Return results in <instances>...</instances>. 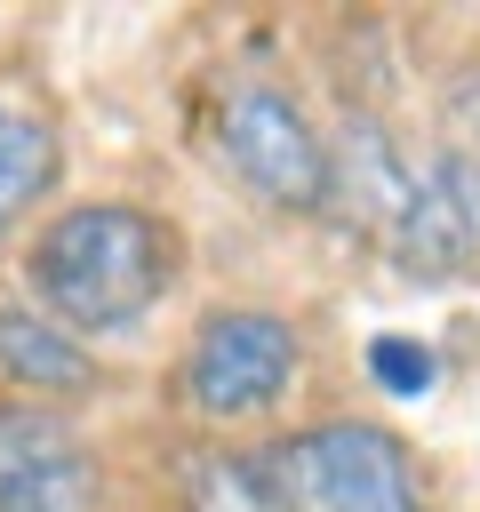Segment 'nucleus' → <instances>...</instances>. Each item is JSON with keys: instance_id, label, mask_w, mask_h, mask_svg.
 <instances>
[{"instance_id": "obj_6", "label": "nucleus", "mask_w": 480, "mask_h": 512, "mask_svg": "<svg viewBox=\"0 0 480 512\" xmlns=\"http://www.w3.org/2000/svg\"><path fill=\"white\" fill-rule=\"evenodd\" d=\"M0 512H96V456L72 416L0 400Z\"/></svg>"}, {"instance_id": "obj_5", "label": "nucleus", "mask_w": 480, "mask_h": 512, "mask_svg": "<svg viewBox=\"0 0 480 512\" xmlns=\"http://www.w3.org/2000/svg\"><path fill=\"white\" fill-rule=\"evenodd\" d=\"M392 264L424 288L464 280L480 264V176L456 152H432L424 168H408V200L392 216Z\"/></svg>"}, {"instance_id": "obj_2", "label": "nucleus", "mask_w": 480, "mask_h": 512, "mask_svg": "<svg viewBox=\"0 0 480 512\" xmlns=\"http://www.w3.org/2000/svg\"><path fill=\"white\" fill-rule=\"evenodd\" d=\"M264 512H424V472L400 432L368 416H328L272 440L256 464Z\"/></svg>"}, {"instance_id": "obj_11", "label": "nucleus", "mask_w": 480, "mask_h": 512, "mask_svg": "<svg viewBox=\"0 0 480 512\" xmlns=\"http://www.w3.org/2000/svg\"><path fill=\"white\" fill-rule=\"evenodd\" d=\"M472 176H480V168H472Z\"/></svg>"}, {"instance_id": "obj_7", "label": "nucleus", "mask_w": 480, "mask_h": 512, "mask_svg": "<svg viewBox=\"0 0 480 512\" xmlns=\"http://www.w3.org/2000/svg\"><path fill=\"white\" fill-rule=\"evenodd\" d=\"M0 376L16 384V400H80L96 392V360L80 336H64L56 320H40L32 304H0Z\"/></svg>"}, {"instance_id": "obj_1", "label": "nucleus", "mask_w": 480, "mask_h": 512, "mask_svg": "<svg viewBox=\"0 0 480 512\" xmlns=\"http://www.w3.org/2000/svg\"><path fill=\"white\" fill-rule=\"evenodd\" d=\"M32 312L64 336H128L176 280V224L136 200H80L32 240Z\"/></svg>"}, {"instance_id": "obj_3", "label": "nucleus", "mask_w": 480, "mask_h": 512, "mask_svg": "<svg viewBox=\"0 0 480 512\" xmlns=\"http://www.w3.org/2000/svg\"><path fill=\"white\" fill-rule=\"evenodd\" d=\"M304 368V336L280 320V312H248V304H224L192 328L184 344V400L216 424L232 416H264L288 400Z\"/></svg>"}, {"instance_id": "obj_9", "label": "nucleus", "mask_w": 480, "mask_h": 512, "mask_svg": "<svg viewBox=\"0 0 480 512\" xmlns=\"http://www.w3.org/2000/svg\"><path fill=\"white\" fill-rule=\"evenodd\" d=\"M64 152H56V128L24 104H0V240L40 208V192L56 184Z\"/></svg>"}, {"instance_id": "obj_4", "label": "nucleus", "mask_w": 480, "mask_h": 512, "mask_svg": "<svg viewBox=\"0 0 480 512\" xmlns=\"http://www.w3.org/2000/svg\"><path fill=\"white\" fill-rule=\"evenodd\" d=\"M216 136H224V160L240 168V184L256 200L296 208V216L328 200V144L312 136V120H304V104L288 88H272V80L232 88Z\"/></svg>"}, {"instance_id": "obj_8", "label": "nucleus", "mask_w": 480, "mask_h": 512, "mask_svg": "<svg viewBox=\"0 0 480 512\" xmlns=\"http://www.w3.org/2000/svg\"><path fill=\"white\" fill-rule=\"evenodd\" d=\"M328 192H344V208L352 216H400V200H408V160L392 152V136L376 128V120H344V136H336V152H328Z\"/></svg>"}, {"instance_id": "obj_10", "label": "nucleus", "mask_w": 480, "mask_h": 512, "mask_svg": "<svg viewBox=\"0 0 480 512\" xmlns=\"http://www.w3.org/2000/svg\"><path fill=\"white\" fill-rule=\"evenodd\" d=\"M368 376L392 392V400H424L432 384H440V360H432V344H416V336H368Z\"/></svg>"}]
</instances>
